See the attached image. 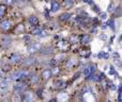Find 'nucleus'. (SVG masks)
<instances>
[{
    "label": "nucleus",
    "instance_id": "f257e3e1",
    "mask_svg": "<svg viewBox=\"0 0 122 102\" xmlns=\"http://www.w3.org/2000/svg\"><path fill=\"white\" fill-rule=\"evenodd\" d=\"M26 77H28V71L19 70V71H16V72L12 73L10 77V80L11 81H20V80L25 79Z\"/></svg>",
    "mask_w": 122,
    "mask_h": 102
},
{
    "label": "nucleus",
    "instance_id": "f03ea898",
    "mask_svg": "<svg viewBox=\"0 0 122 102\" xmlns=\"http://www.w3.org/2000/svg\"><path fill=\"white\" fill-rule=\"evenodd\" d=\"M40 48H41L40 44H38V43H31V44L28 46L27 51H28V53L32 54V53H34V52H36V51L40 50Z\"/></svg>",
    "mask_w": 122,
    "mask_h": 102
},
{
    "label": "nucleus",
    "instance_id": "7ed1b4c3",
    "mask_svg": "<svg viewBox=\"0 0 122 102\" xmlns=\"http://www.w3.org/2000/svg\"><path fill=\"white\" fill-rule=\"evenodd\" d=\"M94 69H95L94 68V65H92V64L86 66V67H85V69H84V75L86 78L90 77L91 75H93V72H94Z\"/></svg>",
    "mask_w": 122,
    "mask_h": 102
},
{
    "label": "nucleus",
    "instance_id": "20e7f679",
    "mask_svg": "<svg viewBox=\"0 0 122 102\" xmlns=\"http://www.w3.org/2000/svg\"><path fill=\"white\" fill-rule=\"evenodd\" d=\"M21 58V55L19 53H13L12 55L10 56V63H12V64H16V63H18L19 61H20Z\"/></svg>",
    "mask_w": 122,
    "mask_h": 102
},
{
    "label": "nucleus",
    "instance_id": "39448f33",
    "mask_svg": "<svg viewBox=\"0 0 122 102\" xmlns=\"http://www.w3.org/2000/svg\"><path fill=\"white\" fill-rule=\"evenodd\" d=\"M33 100V96L31 93H25L21 95V101L23 102H32Z\"/></svg>",
    "mask_w": 122,
    "mask_h": 102
},
{
    "label": "nucleus",
    "instance_id": "423d86ee",
    "mask_svg": "<svg viewBox=\"0 0 122 102\" xmlns=\"http://www.w3.org/2000/svg\"><path fill=\"white\" fill-rule=\"evenodd\" d=\"M25 88H26V84L25 83H17L16 85H14V92L20 94V93L23 92Z\"/></svg>",
    "mask_w": 122,
    "mask_h": 102
},
{
    "label": "nucleus",
    "instance_id": "0eeeda50",
    "mask_svg": "<svg viewBox=\"0 0 122 102\" xmlns=\"http://www.w3.org/2000/svg\"><path fill=\"white\" fill-rule=\"evenodd\" d=\"M32 33L34 34V35H36V36H40V37H44V36H47L48 34H47V32L46 31H43L42 29H36V30H33V32Z\"/></svg>",
    "mask_w": 122,
    "mask_h": 102
},
{
    "label": "nucleus",
    "instance_id": "6e6552de",
    "mask_svg": "<svg viewBox=\"0 0 122 102\" xmlns=\"http://www.w3.org/2000/svg\"><path fill=\"white\" fill-rule=\"evenodd\" d=\"M12 40H11L10 37H3L1 40V46L3 47V48H8L9 46H11V44H12Z\"/></svg>",
    "mask_w": 122,
    "mask_h": 102
},
{
    "label": "nucleus",
    "instance_id": "1a4fd4ad",
    "mask_svg": "<svg viewBox=\"0 0 122 102\" xmlns=\"http://www.w3.org/2000/svg\"><path fill=\"white\" fill-rule=\"evenodd\" d=\"M0 28H1L3 31H6L11 28V22L9 20H3L1 23H0Z\"/></svg>",
    "mask_w": 122,
    "mask_h": 102
},
{
    "label": "nucleus",
    "instance_id": "9d476101",
    "mask_svg": "<svg viewBox=\"0 0 122 102\" xmlns=\"http://www.w3.org/2000/svg\"><path fill=\"white\" fill-rule=\"evenodd\" d=\"M34 62H36V58H28L23 61V65L24 66H31V65L34 64Z\"/></svg>",
    "mask_w": 122,
    "mask_h": 102
},
{
    "label": "nucleus",
    "instance_id": "9b49d317",
    "mask_svg": "<svg viewBox=\"0 0 122 102\" xmlns=\"http://www.w3.org/2000/svg\"><path fill=\"white\" fill-rule=\"evenodd\" d=\"M10 81H11L10 79H3V78H2V81H0V88H2V89L6 88L9 83H10Z\"/></svg>",
    "mask_w": 122,
    "mask_h": 102
},
{
    "label": "nucleus",
    "instance_id": "f8f14e48",
    "mask_svg": "<svg viewBox=\"0 0 122 102\" xmlns=\"http://www.w3.org/2000/svg\"><path fill=\"white\" fill-rule=\"evenodd\" d=\"M51 77V71L49 70V69H45L42 72V78L44 80H48Z\"/></svg>",
    "mask_w": 122,
    "mask_h": 102
},
{
    "label": "nucleus",
    "instance_id": "ddd939ff",
    "mask_svg": "<svg viewBox=\"0 0 122 102\" xmlns=\"http://www.w3.org/2000/svg\"><path fill=\"white\" fill-rule=\"evenodd\" d=\"M29 81H30V83H31V84H36V83H38V81H39L38 75H36V73L31 75L29 77Z\"/></svg>",
    "mask_w": 122,
    "mask_h": 102
},
{
    "label": "nucleus",
    "instance_id": "4468645a",
    "mask_svg": "<svg viewBox=\"0 0 122 102\" xmlns=\"http://www.w3.org/2000/svg\"><path fill=\"white\" fill-rule=\"evenodd\" d=\"M54 85H55L56 88H63V87H65V86H66V83H65L64 81H61V80H60V81H56Z\"/></svg>",
    "mask_w": 122,
    "mask_h": 102
},
{
    "label": "nucleus",
    "instance_id": "2eb2a0df",
    "mask_svg": "<svg viewBox=\"0 0 122 102\" xmlns=\"http://www.w3.org/2000/svg\"><path fill=\"white\" fill-rule=\"evenodd\" d=\"M28 21H29L30 25L36 26V23L39 22V19H38V17H36V16H30V17H29V19H28Z\"/></svg>",
    "mask_w": 122,
    "mask_h": 102
},
{
    "label": "nucleus",
    "instance_id": "dca6fc26",
    "mask_svg": "<svg viewBox=\"0 0 122 102\" xmlns=\"http://www.w3.org/2000/svg\"><path fill=\"white\" fill-rule=\"evenodd\" d=\"M71 18V14L70 13H63V14L60 15V20L61 21H66Z\"/></svg>",
    "mask_w": 122,
    "mask_h": 102
},
{
    "label": "nucleus",
    "instance_id": "f3484780",
    "mask_svg": "<svg viewBox=\"0 0 122 102\" xmlns=\"http://www.w3.org/2000/svg\"><path fill=\"white\" fill-rule=\"evenodd\" d=\"M59 9H60V4L58 3L57 1L51 2V11H53V12H57Z\"/></svg>",
    "mask_w": 122,
    "mask_h": 102
},
{
    "label": "nucleus",
    "instance_id": "a211bd4d",
    "mask_svg": "<svg viewBox=\"0 0 122 102\" xmlns=\"http://www.w3.org/2000/svg\"><path fill=\"white\" fill-rule=\"evenodd\" d=\"M51 51H53V48H51V47H47V48L41 50V53L42 54H49V53H51Z\"/></svg>",
    "mask_w": 122,
    "mask_h": 102
},
{
    "label": "nucleus",
    "instance_id": "6ab92c4d",
    "mask_svg": "<svg viewBox=\"0 0 122 102\" xmlns=\"http://www.w3.org/2000/svg\"><path fill=\"white\" fill-rule=\"evenodd\" d=\"M58 47H59L60 49H66L67 48V43H65V42H59V43H58Z\"/></svg>",
    "mask_w": 122,
    "mask_h": 102
},
{
    "label": "nucleus",
    "instance_id": "aec40b11",
    "mask_svg": "<svg viewBox=\"0 0 122 102\" xmlns=\"http://www.w3.org/2000/svg\"><path fill=\"white\" fill-rule=\"evenodd\" d=\"M88 42H90V36L89 35H85L81 40V43L82 44H88Z\"/></svg>",
    "mask_w": 122,
    "mask_h": 102
},
{
    "label": "nucleus",
    "instance_id": "412c9836",
    "mask_svg": "<svg viewBox=\"0 0 122 102\" xmlns=\"http://www.w3.org/2000/svg\"><path fill=\"white\" fill-rule=\"evenodd\" d=\"M5 14V6L4 5H0V18Z\"/></svg>",
    "mask_w": 122,
    "mask_h": 102
},
{
    "label": "nucleus",
    "instance_id": "4be33fe9",
    "mask_svg": "<svg viewBox=\"0 0 122 102\" xmlns=\"http://www.w3.org/2000/svg\"><path fill=\"white\" fill-rule=\"evenodd\" d=\"M100 18L102 19V20H105V19H107V13H105V12H101L100 13Z\"/></svg>",
    "mask_w": 122,
    "mask_h": 102
},
{
    "label": "nucleus",
    "instance_id": "5701e85b",
    "mask_svg": "<svg viewBox=\"0 0 122 102\" xmlns=\"http://www.w3.org/2000/svg\"><path fill=\"white\" fill-rule=\"evenodd\" d=\"M74 4V0H64V5L72 6Z\"/></svg>",
    "mask_w": 122,
    "mask_h": 102
},
{
    "label": "nucleus",
    "instance_id": "b1692460",
    "mask_svg": "<svg viewBox=\"0 0 122 102\" xmlns=\"http://www.w3.org/2000/svg\"><path fill=\"white\" fill-rule=\"evenodd\" d=\"M51 75H58V73H59V68H58V67H54L53 69H51Z\"/></svg>",
    "mask_w": 122,
    "mask_h": 102
},
{
    "label": "nucleus",
    "instance_id": "393cba45",
    "mask_svg": "<svg viewBox=\"0 0 122 102\" xmlns=\"http://www.w3.org/2000/svg\"><path fill=\"white\" fill-rule=\"evenodd\" d=\"M108 26H109L110 28H112V30H115V21H114V19H110L109 21H108V23H107Z\"/></svg>",
    "mask_w": 122,
    "mask_h": 102
},
{
    "label": "nucleus",
    "instance_id": "a878e982",
    "mask_svg": "<svg viewBox=\"0 0 122 102\" xmlns=\"http://www.w3.org/2000/svg\"><path fill=\"white\" fill-rule=\"evenodd\" d=\"M75 64V61L72 58V60H69V62H67V64H66V66L67 67H70V66H73V65Z\"/></svg>",
    "mask_w": 122,
    "mask_h": 102
},
{
    "label": "nucleus",
    "instance_id": "bb28decb",
    "mask_svg": "<svg viewBox=\"0 0 122 102\" xmlns=\"http://www.w3.org/2000/svg\"><path fill=\"white\" fill-rule=\"evenodd\" d=\"M112 58H116V60H119V58H120V55H119L118 52H114V54H112Z\"/></svg>",
    "mask_w": 122,
    "mask_h": 102
},
{
    "label": "nucleus",
    "instance_id": "cd10ccee",
    "mask_svg": "<svg viewBox=\"0 0 122 102\" xmlns=\"http://www.w3.org/2000/svg\"><path fill=\"white\" fill-rule=\"evenodd\" d=\"M100 38H101L102 40H107V35H106V34H102V35L100 36Z\"/></svg>",
    "mask_w": 122,
    "mask_h": 102
},
{
    "label": "nucleus",
    "instance_id": "c85d7f7f",
    "mask_svg": "<svg viewBox=\"0 0 122 102\" xmlns=\"http://www.w3.org/2000/svg\"><path fill=\"white\" fill-rule=\"evenodd\" d=\"M103 58H109V54H108L107 52H106V53L104 52V53H103Z\"/></svg>",
    "mask_w": 122,
    "mask_h": 102
},
{
    "label": "nucleus",
    "instance_id": "c756f323",
    "mask_svg": "<svg viewBox=\"0 0 122 102\" xmlns=\"http://www.w3.org/2000/svg\"><path fill=\"white\" fill-rule=\"evenodd\" d=\"M3 75H4V73H3V71H2V68L0 69V78H3Z\"/></svg>",
    "mask_w": 122,
    "mask_h": 102
},
{
    "label": "nucleus",
    "instance_id": "7c9ffc66",
    "mask_svg": "<svg viewBox=\"0 0 122 102\" xmlns=\"http://www.w3.org/2000/svg\"><path fill=\"white\" fill-rule=\"evenodd\" d=\"M112 8H114V6H112V4H110V5H109V12H112V11H114V9H112Z\"/></svg>",
    "mask_w": 122,
    "mask_h": 102
},
{
    "label": "nucleus",
    "instance_id": "2f4dec72",
    "mask_svg": "<svg viewBox=\"0 0 122 102\" xmlns=\"http://www.w3.org/2000/svg\"><path fill=\"white\" fill-rule=\"evenodd\" d=\"M110 87H112V89H116V85H115V84H112V86H110Z\"/></svg>",
    "mask_w": 122,
    "mask_h": 102
},
{
    "label": "nucleus",
    "instance_id": "473e14b6",
    "mask_svg": "<svg viewBox=\"0 0 122 102\" xmlns=\"http://www.w3.org/2000/svg\"><path fill=\"white\" fill-rule=\"evenodd\" d=\"M30 40L29 36H25V40Z\"/></svg>",
    "mask_w": 122,
    "mask_h": 102
},
{
    "label": "nucleus",
    "instance_id": "72a5a7b5",
    "mask_svg": "<svg viewBox=\"0 0 122 102\" xmlns=\"http://www.w3.org/2000/svg\"><path fill=\"white\" fill-rule=\"evenodd\" d=\"M120 42H122V35L120 36Z\"/></svg>",
    "mask_w": 122,
    "mask_h": 102
}]
</instances>
